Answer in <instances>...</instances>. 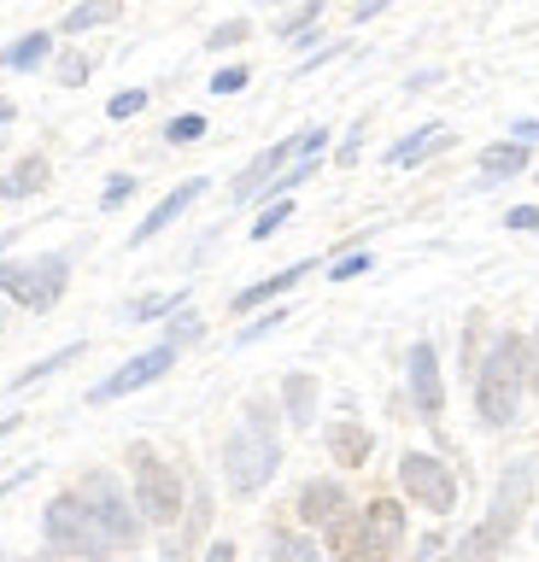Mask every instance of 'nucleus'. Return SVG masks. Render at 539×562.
<instances>
[{
    "mask_svg": "<svg viewBox=\"0 0 539 562\" xmlns=\"http://www.w3.org/2000/svg\"><path fill=\"white\" fill-rule=\"evenodd\" d=\"M521 381H528V340L504 334V340L493 346V358H486V369H481V381H475V404H481V422H486V428L516 422Z\"/></svg>",
    "mask_w": 539,
    "mask_h": 562,
    "instance_id": "1",
    "label": "nucleus"
},
{
    "mask_svg": "<svg viewBox=\"0 0 539 562\" xmlns=\"http://www.w3.org/2000/svg\"><path fill=\"white\" fill-rule=\"evenodd\" d=\"M47 544H59V551H71V557H106L112 551V539L100 533V521L89 516L82 498H54L47 504Z\"/></svg>",
    "mask_w": 539,
    "mask_h": 562,
    "instance_id": "2",
    "label": "nucleus"
},
{
    "mask_svg": "<svg viewBox=\"0 0 539 562\" xmlns=\"http://www.w3.org/2000/svg\"><path fill=\"white\" fill-rule=\"evenodd\" d=\"M135 509H142L147 521H159V527H170L177 509H182L177 469L159 463V457H147V451H135Z\"/></svg>",
    "mask_w": 539,
    "mask_h": 562,
    "instance_id": "3",
    "label": "nucleus"
},
{
    "mask_svg": "<svg viewBox=\"0 0 539 562\" xmlns=\"http://www.w3.org/2000/svg\"><path fill=\"white\" fill-rule=\"evenodd\" d=\"M276 439H270V428L265 422H252V428H240L235 439H229V486L235 492H258L276 474Z\"/></svg>",
    "mask_w": 539,
    "mask_h": 562,
    "instance_id": "4",
    "label": "nucleus"
},
{
    "mask_svg": "<svg viewBox=\"0 0 539 562\" xmlns=\"http://www.w3.org/2000/svg\"><path fill=\"white\" fill-rule=\"evenodd\" d=\"M0 288H7L19 305L47 311L65 293V258H36V263H0Z\"/></svg>",
    "mask_w": 539,
    "mask_h": 562,
    "instance_id": "5",
    "label": "nucleus"
},
{
    "mask_svg": "<svg viewBox=\"0 0 539 562\" xmlns=\"http://www.w3.org/2000/svg\"><path fill=\"white\" fill-rule=\"evenodd\" d=\"M398 481H405V492H411L423 509H434V516H446V509L458 504V481H451V469L440 463V457L411 451L405 463H398Z\"/></svg>",
    "mask_w": 539,
    "mask_h": 562,
    "instance_id": "6",
    "label": "nucleus"
},
{
    "mask_svg": "<svg viewBox=\"0 0 539 562\" xmlns=\"http://www.w3.org/2000/svg\"><path fill=\"white\" fill-rule=\"evenodd\" d=\"M82 504H89V516L100 521V533H106L112 544L135 539V516H130V504L117 498V486L106 481V474H89V481H82Z\"/></svg>",
    "mask_w": 539,
    "mask_h": 562,
    "instance_id": "7",
    "label": "nucleus"
},
{
    "mask_svg": "<svg viewBox=\"0 0 539 562\" xmlns=\"http://www.w3.org/2000/svg\"><path fill=\"white\" fill-rule=\"evenodd\" d=\"M170 358H177V346H153V351H142V358H130V363L117 369L112 381H100L89 398H94V404H106V398H124V393H135V386L159 381L165 369H170Z\"/></svg>",
    "mask_w": 539,
    "mask_h": 562,
    "instance_id": "8",
    "label": "nucleus"
},
{
    "mask_svg": "<svg viewBox=\"0 0 539 562\" xmlns=\"http://www.w3.org/2000/svg\"><path fill=\"white\" fill-rule=\"evenodd\" d=\"M358 521H363V533H370V551H375V562L388 557L398 539H405V509H398L393 498H375V504L363 509Z\"/></svg>",
    "mask_w": 539,
    "mask_h": 562,
    "instance_id": "9",
    "label": "nucleus"
},
{
    "mask_svg": "<svg viewBox=\"0 0 539 562\" xmlns=\"http://www.w3.org/2000/svg\"><path fill=\"white\" fill-rule=\"evenodd\" d=\"M411 393H416V404H423V416H440L446 393H440V363H434V346L428 340L411 346Z\"/></svg>",
    "mask_w": 539,
    "mask_h": 562,
    "instance_id": "10",
    "label": "nucleus"
},
{
    "mask_svg": "<svg viewBox=\"0 0 539 562\" xmlns=\"http://www.w3.org/2000/svg\"><path fill=\"white\" fill-rule=\"evenodd\" d=\"M340 509H346V492L335 481H311L300 492V521H317V527H335L340 521Z\"/></svg>",
    "mask_w": 539,
    "mask_h": 562,
    "instance_id": "11",
    "label": "nucleus"
},
{
    "mask_svg": "<svg viewBox=\"0 0 539 562\" xmlns=\"http://www.w3.org/2000/svg\"><path fill=\"white\" fill-rule=\"evenodd\" d=\"M328 557L335 562H375V551H370V533H363V521L352 516V521H335L328 527Z\"/></svg>",
    "mask_w": 539,
    "mask_h": 562,
    "instance_id": "12",
    "label": "nucleus"
},
{
    "mask_svg": "<svg viewBox=\"0 0 539 562\" xmlns=\"http://www.w3.org/2000/svg\"><path fill=\"white\" fill-rule=\"evenodd\" d=\"M200 193H205V182H182L177 193H170V200H159V205H153V217H147L142 228H135V246H142V240H153V235H159L165 223H177L182 211H188V205L200 200Z\"/></svg>",
    "mask_w": 539,
    "mask_h": 562,
    "instance_id": "13",
    "label": "nucleus"
},
{
    "mask_svg": "<svg viewBox=\"0 0 539 562\" xmlns=\"http://www.w3.org/2000/svg\"><path fill=\"white\" fill-rule=\"evenodd\" d=\"M516 170H528V147H521V140L481 153V176H486V182H504V176H516Z\"/></svg>",
    "mask_w": 539,
    "mask_h": 562,
    "instance_id": "14",
    "label": "nucleus"
},
{
    "mask_svg": "<svg viewBox=\"0 0 539 562\" xmlns=\"http://www.w3.org/2000/svg\"><path fill=\"white\" fill-rule=\"evenodd\" d=\"M42 182H47V158H42V153H30L24 165L12 170L7 182H0V193H7V200H30V193H36Z\"/></svg>",
    "mask_w": 539,
    "mask_h": 562,
    "instance_id": "15",
    "label": "nucleus"
},
{
    "mask_svg": "<svg viewBox=\"0 0 539 562\" xmlns=\"http://www.w3.org/2000/svg\"><path fill=\"white\" fill-rule=\"evenodd\" d=\"M328 451H335L340 463H363V457H370V428H358V422H340V428L328 434Z\"/></svg>",
    "mask_w": 539,
    "mask_h": 562,
    "instance_id": "16",
    "label": "nucleus"
},
{
    "mask_svg": "<svg viewBox=\"0 0 539 562\" xmlns=\"http://www.w3.org/2000/svg\"><path fill=\"white\" fill-rule=\"evenodd\" d=\"M311 270V263H293V270H282V276H270V281H258V288H247V293H235V311H252V305H265V299H276V293H288L293 281H300Z\"/></svg>",
    "mask_w": 539,
    "mask_h": 562,
    "instance_id": "17",
    "label": "nucleus"
},
{
    "mask_svg": "<svg viewBox=\"0 0 539 562\" xmlns=\"http://www.w3.org/2000/svg\"><path fill=\"white\" fill-rule=\"evenodd\" d=\"M311 404H317V381H311V375H293V381H288V411H293V422H311Z\"/></svg>",
    "mask_w": 539,
    "mask_h": 562,
    "instance_id": "18",
    "label": "nucleus"
},
{
    "mask_svg": "<svg viewBox=\"0 0 539 562\" xmlns=\"http://www.w3.org/2000/svg\"><path fill=\"white\" fill-rule=\"evenodd\" d=\"M42 53H47V35H24L19 47H7V53H0V65H12V70H30V65L42 59Z\"/></svg>",
    "mask_w": 539,
    "mask_h": 562,
    "instance_id": "19",
    "label": "nucleus"
},
{
    "mask_svg": "<svg viewBox=\"0 0 539 562\" xmlns=\"http://www.w3.org/2000/svg\"><path fill=\"white\" fill-rule=\"evenodd\" d=\"M428 147H446V130H423V135H411L405 147H393L388 158H393V165H411V158H423Z\"/></svg>",
    "mask_w": 539,
    "mask_h": 562,
    "instance_id": "20",
    "label": "nucleus"
},
{
    "mask_svg": "<svg viewBox=\"0 0 539 562\" xmlns=\"http://www.w3.org/2000/svg\"><path fill=\"white\" fill-rule=\"evenodd\" d=\"M106 18H117V7H77L65 18V30H89V24H106Z\"/></svg>",
    "mask_w": 539,
    "mask_h": 562,
    "instance_id": "21",
    "label": "nucleus"
},
{
    "mask_svg": "<svg viewBox=\"0 0 539 562\" xmlns=\"http://www.w3.org/2000/svg\"><path fill=\"white\" fill-rule=\"evenodd\" d=\"M276 562H323L305 539H276Z\"/></svg>",
    "mask_w": 539,
    "mask_h": 562,
    "instance_id": "22",
    "label": "nucleus"
},
{
    "mask_svg": "<svg viewBox=\"0 0 539 562\" xmlns=\"http://www.w3.org/2000/svg\"><path fill=\"white\" fill-rule=\"evenodd\" d=\"M240 88H247V70H240V65H229V70H217V77H212V94H240Z\"/></svg>",
    "mask_w": 539,
    "mask_h": 562,
    "instance_id": "23",
    "label": "nucleus"
},
{
    "mask_svg": "<svg viewBox=\"0 0 539 562\" xmlns=\"http://www.w3.org/2000/svg\"><path fill=\"white\" fill-rule=\"evenodd\" d=\"M205 135V117H177L170 123V140H177V147H188V140H200Z\"/></svg>",
    "mask_w": 539,
    "mask_h": 562,
    "instance_id": "24",
    "label": "nucleus"
},
{
    "mask_svg": "<svg viewBox=\"0 0 539 562\" xmlns=\"http://www.w3.org/2000/svg\"><path fill=\"white\" fill-rule=\"evenodd\" d=\"M282 217H288V205H270L265 217H258V228H252V240H270L276 228H282Z\"/></svg>",
    "mask_w": 539,
    "mask_h": 562,
    "instance_id": "25",
    "label": "nucleus"
},
{
    "mask_svg": "<svg viewBox=\"0 0 539 562\" xmlns=\"http://www.w3.org/2000/svg\"><path fill=\"white\" fill-rule=\"evenodd\" d=\"M142 105H147V94H142V88H130V94H117V100H112V117H135Z\"/></svg>",
    "mask_w": 539,
    "mask_h": 562,
    "instance_id": "26",
    "label": "nucleus"
},
{
    "mask_svg": "<svg viewBox=\"0 0 539 562\" xmlns=\"http://www.w3.org/2000/svg\"><path fill=\"white\" fill-rule=\"evenodd\" d=\"M130 193H135V182H130V176H112V188H106V205H124Z\"/></svg>",
    "mask_w": 539,
    "mask_h": 562,
    "instance_id": "27",
    "label": "nucleus"
},
{
    "mask_svg": "<svg viewBox=\"0 0 539 562\" xmlns=\"http://www.w3.org/2000/svg\"><path fill=\"white\" fill-rule=\"evenodd\" d=\"M510 228H539V211L534 205H516L510 211Z\"/></svg>",
    "mask_w": 539,
    "mask_h": 562,
    "instance_id": "28",
    "label": "nucleus"
},
{
    "mask_svg": "<svg viewBox=\"0 0 539 562\" xmlns=\"http://www.w3.org/2000/svg\"><path fill=\"white\" fill-rule=\"evenodd\" d=\"M235 42H240V24H223V30H217L205 47H235Z\"/></svg>",
    "mask_w": 539,
    "mask_h": 562,
    "instance_id": "29",
    "label": "nucleus"
},
{
    "mask_svg": "<svg viewBox=\"0 0 539 562\" xmlns=\"http://www.w3.org/2000/svg\"><path fill=\"white\" fill-rule=\"evenodd\" d=\"M59 77H65V82H82V77H89V65H82V59H65Z\"/></svg>",
    "mask_w": 539,
    "mask_h": 562,
    "instance_id": "30",
    "label": "nucleus"
},
{
    "mask_svg": "<svg viewBox=\"0 0 539 562\" xmlns=\"http://www.w3.org/2000/svg\"><path fill=\"white\" fill-rule=\"evenodd\" d=\"M205 562H235V544H212V551H205Z\"/></svg>",
    "mask_w": 539,
    "mask_h": 562,
    "instance_id": "31",
    "label": "nucleus"
},
{
    "mask_svg": "<svg viewBox=\"0 0 539 562\" xmlns=\"http://www.w3.org/2000/svg\"><path fill=\"white\" fill-rule=\"evenodd\" d=\"M528 369H534V381H539V334H534V351H528Z\"/></svg>",
    "mask_w": 539,
    "mask_h": 562,
    "instance_id": "32",
    "label": "nucleus"
}]
</instances>
